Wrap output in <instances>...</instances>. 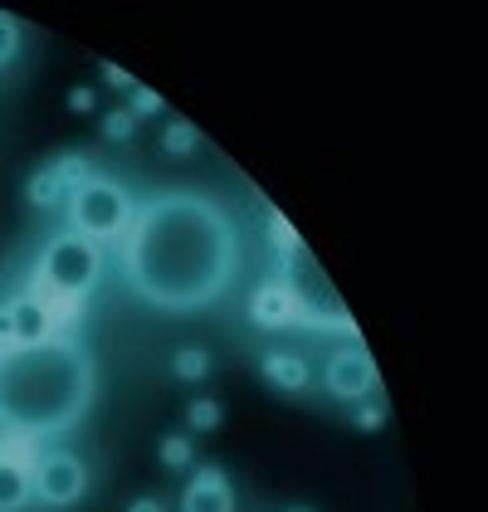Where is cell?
Returning a JSON list of instances; mask_svg holds the SVG:
<instances>
[{
  "mask_svg": "<svg viewBox=\"0 0 488 512\" xmlns=\"http://www.w3.org/2000/svg\"><path fill=\"white\" fill-rule=\"evenodd\" d=\"M49 171L59 176V186H64V191H79L83 181L93 176V166H88V157H83V152H69V157L49 161Z\"/></svg>",
  "mask_w": 488,
  "mask_h": 512,
  "instance_id": "cell-17",
  "label": "cell"
},
{
  "mask_svg": "<svg viewBox=\"0 0 488 512\" xmlns=\"http://www.w3.org/2000/svg\"><path fill=\"white\" fill-rule=\"evenodd\" d=\"M98 395V361L79 337L0 347V434L49 444L79 430Z\"/></svg>",
  "mask_w": 488,
  "mask_h": 512,
  "instance_id": "cell-2",
  "label": "cell"
},
{
  "mask_svg": "<svg viewBox=\"0 0 488 512\" xmlns=\"http://www.w3.org/2000/svg\"><path fill=\"white\" fill-rule=\"evenodd\" d=\"M157 459H162V469L181 473L196 464V444H191V434H166L162 449H157Z\"/></svg>",
  "mask_w": 488,
  "mask_h": 512,
  "instance_id": "cell-14",
  "label": "cell"
},
{
  "mask_svg": "<svg viewBox=\"0 0 488 512\" xmlns=\"http://www.w3.org/2000/svg\"><path fill=\"white\" fill-rule=\"evenodd\" d=\"M64 210H69V230L74 235L93 239V244H118L132 210H137V200L113 176H88L79 191H69Z\"/></svg>",
  "mask_w": 488,
  "mask_h": 512,
  "instance_id": "cell-4",
  "label": "cell"
},
{
  "mask_svg": "<svg viewBox=\"0 0 488 512\" xmlns=\"http://www.w3.org/2000/svg\"><path fill=\"white\" fill-rule=\"evenodd\" d=\"M171 376L176 381H205L210 376V352L205 347H181L171 356Z\"/></svg>",
  "mask_w": 488,
  "mask_h": 512,
  "instance_id": "cell-15",
  "label": "cell"
},
{
  "mask_svg": "<svg viewBox=\"0 0 488 512\" xmlns=\"http://www.w3.org/2000/svg\"><path fill=\"white\" fill-rule=\"evenodd\" d=\"M381 425H386V405L362 400V405H357V430H381Z\"/></svg>",
  "mask_w": 488,
  "mask_h": 512,
  "instance_id": "cell-22",
  "label": "cell"
},
{
  "mask_svg": "<svg viewBox=\"0 0 488 512\" xmlns=\"http://www.w3.org/2000/svg\"><path fill=\"white\" fill-rule=\"evenodd\" d=\"M220 420H225V405H220L215 395H196V400L186 405V430H191V434L220 430Z\"/></svg>",
  "mask_w": 488,
  "mask_h": 512,
  "instance_id": "cell-13",
  "label": "cell"
},
{
  "mask_svg": "<svg viewBox=\"0 0 488 512\" xmlns=\"http://www.w3.org/2000/svg\"><path fill=\"white\" fill-rule=\"evenodd\" d=\"M249 322L259 332H284V327H298V308H293V293L284 288V278H269L249 293Z\"/></svg>",
  "mask_w": 488,
  "mask_h": 512,
  "instance_id": "cell-10",
  "label": "cell"
},
{
  "mask_svg": "<svg viewBox=\"0 0 488 512\" xmlns=\"http://www.w3.org/2000/svg\"><path fill=\"white\" fill-rule=\"evenodd\" d=\"M132 132H137V118L127 108H108L103 113V137L108 142H132Z\"/></svg>",
  "mask_w": 488,
  "mask_h": 512,
  "instance_id": "cell-19",
  "label": "cell"
},
{
  "mask_svg": "<svg viewBox=\"0 0 488 512\" xmlns=\"http://www.w3.org/2000/svg\"><path fill=\"white\" fill-rule=\"evenodd\" d=\"M284 288L293 293L298 308V327H318V332H352V313L342 308V298L332 293V283L323 278V269L313 264L308 249H293L279 259Z\"/></svg>",
  "mask_w": 488,
  "mask_h": 512,
  "instance_id": "cell-5",
  "label": "cell"
},
{
  "mask_svg": "<svg viewBox=\"0 0 488 512\" xmlns=\"http://www.w3.org/2000/svg\"><path fill=\"white\" fill-rule=\"evenodd\" d=\"M15 54H20V25H15V15L0 10V69H5Z\"/></svg>",
  "mask_w": 488,
  "mask_h": 512,
  "instance_id": "cell-20",
  "label": "cell"
},
{
  "mask_svg": "<svg viewBox=\"0 0 488 512\" xmlns=\"http://www.w3.org/2000/svg\"><path fill=\"white\" fill-rule=\"evenodd\" d=\"M25 200L35 205V210H54V205H64L69 200V191L59 186V176L44 166V171H35L30 181H25Z\"/></svg>",
  "mask_w": 488,
  "mask_h": 512,
  "instance_id": "cell-12",
  "label": "cell"
},
{
  "mask_svg": "<svg viewBox=\"0 0 488 512\" xmlns=\"http://www.w3.org/2000/svg\"><path fill=\"white\" fill-rule=\"evenodd\" d=\"M103 79H108V88H122V93H132V88H137V79H132V74H122L118 64H103Z\"/></svg>",
  "mask_w": 488,
  "mask_h": 512,
  "instance_id": "cell-24",
  "label": "cell"
},
{
  "mask_svg": "<svg viewBox=\"0 0 488 512\" xmlns=\"http://www.w3.org/2000/svg\"><path fill=\"white\" fill-rule=\"evenodd\" d=\"M127 512H162V503H157V498H132Z\"/></svg>",
  "mask_w": 488,
  "mask_h": 512,
  "instance_id": "cell-25",
  "label": "cell"
},
{
  "mask_svg": "<svg viewBox=\"0 0 488 512\" xmlns=\"http://www.w3.org/2000/svg\"><path fill=\"white\" fill-rule=\"evenodd\" d=\"M98 278H103V244H93V239L64 230V235H54L40 249L30 293H40L44 303H54L64 317H74V308L93 293Z\"/></svg>",
  "mask_w": 488,
  "mask_h": 512,
  "instance_id": "cell-3",
  "label": "cell"
},
{
  "mask_svg": "<svg viewBox=\"0 0 488 512\" xmlns=\"http://www.w3.org/2000/svg\"><path fill=\"white\" fill-rule=\"evenodd\" d=\"M93 108H98V93L93 88H74L69 93V113H93Z\"/></svg>",
  "mask_w": 488,
  "mask_h": 512,
  "instance_id": "cell-23",
  "label": "cell"
},
{
  "mask_svg": "<svg viewBox=\"0 0 488 512\" xmlns=\"http://www.w3.org/2000/svg\"><path fill=\"white\" fill-rule=\"evenodd\" d=\"M264 220H269V235H274V249H279V259L284 254H293V249H303V239H298V230L288 225L279 210H264Z\"/></svg>",
  "mask_w": 488,
  "mask_h": 512,
  "instance_id": "cell-18",
  "label": "cell"
},
{
  "mask_svg": "<svg viewBox=\"0 0 488 512\" xmlns=\"http://www.w3.org/2000/svg\"><path fill=\"white\" fill-rule=\"evenodd\" d=\"M127 113L132 118H157V113H166V103L152 93V88H132V103H127Z\"/></svg>",
  "mask_w": 488,
  "mask_h": 512,
  "instance_id": "cell-21",
  "label": "cell"
},
{
  "mask_svg": "<svg viewBox=\"0 0 488 512\" xmlns=\"http://www.w3.org/2000/svg\"><path fill=\"white\" fill-rule=\"evenodd\" d=\"M30 488H35V503L44 508H74L88 493V464H83L74 449H40L35 454V469H30Z\"/></svg>",
  "mask_w": 488,
  "mask_h": 512,
  "instance_id": "cell-6",
  "label": "cell"
},
{
  "mask_svg": "<svg viewBox=\"0 0 488 512\" xmlns=\"http://www.w3.org/2000/svg\"><path fill=\"white\" fill-rule=\"evenodd\" d=\"M323 386H327V395H332V400H342V405H362V400L376 395L381 371H376V361L366 356L362 342H347V347H337V352L327 356Z\"/></svg>",
  "mask_w": 488,
  "mask_h": 512,
  "instance_id": "cell-7",
  "label": "cell"
},
{
  "mask_svg": "<svg viewBox=\"0 0 488 512\" xmlns=\"http://www.w3.org/2000/svg\"><path fill=\"white\" fill-rule=\"evenodd\" d=\"M259 371H264V381H269V386H279L284 395H298V391H308V386H313V366H308V356L288 352V347L264 352Z\"/></svg>",
  "mask_w": 488,
  "mask_h": 512,
  "instance_id": "cell-11",
  "label": "cell"
},
{
  "mask_svg": "<svg viewBox=\"0 0 488 512\" xmlns=\"http://www.w3.org/2000/svg\"><path fill=\"white\" fill-rule=\"evenodd\" d=\"M113 249L127 293L157 313L215 308L230 298L244 264L235 215L201 191H162L142 200Z\"/></svg>",
  "mask_w": 488,
  "mask_h": 512,
  "instance_id": "cell-1",
  "label": "cell"
},
{
  "mask_svg": "<svg viewBox=\"0 0 488 512\" xmlns=\"http://www.w3.org/2000/svg\"><path fill=\"white\" fill-rule=\"evenodd\" d=\"M181 512H235V488L220 464H201L191 473V483L181 493Z\"/></svg>",
  "mask_w": 488,
  "mask_h": 512,
  "instance_id": "cell-9",
  "label": "cell"
},
{
  "mask_svg": "<svg viewBox=\"0 0 488 512\" xmlns=\"http://www.w3.org/2000/svg\"><path fill=\"white\" fill-rule=\"evenodd\" d=\"M35 454H40V444L0 434V512H25L35 503V488H30Z\"/></svg>",
  "mask_w": 488,
  "mask_h": 512,
  "instance_id": "cell-8",
  "label": "cell"
},
{
  "mask_svg": "<svg viewBox=\"0 0 488 512\" xmlns=\"http://www.w3.org/2000/svg\"><path fill=\"white\" fill-rule=\"evenodd\" d=\"M196 147H201V132H196L191 122H166V132H162L166 157H191Z\"/></svg>",
  "mask_w": 488,
  "mask_h": 512,
  "instance_id": "cell-16",
  "label": "cell"
}]
</instances>
